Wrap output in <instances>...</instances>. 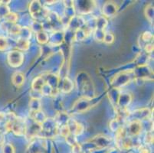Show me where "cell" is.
Listing matches in <instances>:
<instances>
[{
    "mask_svg": "<svg viewBox=\"0 0 154 153\" xmlns=\"http://www.w3.org/2000/svg\"><path fill=\"white\" fill-rule=\"evenodd\" d=\"M132 78H134V71L132 70H127L122 72L119 73L113 78L111 84H113L114 88L120 89L121 87L127 85L129 82H131Z\"/></svg>",
    "mask_w": 154,
    "mask_h": 153,
    "instance_id": "obj_1",
    "label": "cell"
},
{
    "mask_svg": "<svg viewBox=\"0 0 154 153\" xmlns=\"http://www.w3.org/2000/svg\"><path fill=\"white\" fill-rule=\"evenodd\" d=\"M29 12L32 16L36 20L43 19L45 16L48 15L47 10L42 5L39 1H32L29 6Z\"/></svg>",
    "mask_w": 154,
    "mask_h": 153,
    "instance_id": "obj_2",
    "label": "cell"
},
{
    "mask_svg": "<svg viewBox=\"0 0 154 153\" xmlns=\"http://www.w3.org/2000/svg\"><path fill=\"white\" fill-rule=\"evenodd\" d=\"M124 130L127 136L136 138L142 132V123L138 120H131L127 126H124Z\"/></svg>",
    "mask_w": 154,
    "mask_h": 153,
    "instance_id": "obj_3",
    "label": "cell"
},
{
    "mask_svg": "<svg viewBox=\"0 0 154 153\" xmlns=\"http://www.w3.org/2000/svg\"><path fill=\"white\" fill-rule=\"evenodd\" d=\"M153 74L151 69L146 64H140L138 67L134 70V79L152 80V75Z\"/></svg>",
    "mask_w": 154,
    "mask_h": 153,
    "instance_id": "obj_4",
    "label": "cell"
},
{
    "mask_svg": "<svg viewBox=\"0 0 154 153\" xmlns=\"http://www.w3.org/2000/svg\"><path fill=\"white\" fill-rule=\"evenodd\" d=\"M24 61V54L20 50H12L8 54V63L12 67H19Z\"/></svg>",
    "mask_w": 154,
    "mask_h": 153,
    "instance_id": "obj_5",
    "label": "cell"
},
{
    "mask_svg": "<svg viewBox=\"0 0 154 153\" xmlns=\"http://www.w3.org/2000/svg\"><path fill=\"white\" fill-rule=\"evenodd\" d=\"M88 142L93 143V145H96V148L97 149H103V148L109 146L110 142H111V139L106 136H103V135H99V136L94 137L93 139H89Z\"/></svg>",
    "mask_w": 154,
    "mask_h": 153,
    "instance_id": "obj_6",
    "label": "cell"
},
{
    "mask_svg": "<svg viewBox=\"0 0 154 153\" xmlns=\"http://www.w3.org/2000/svg\"><path fill=\"white\" fill-rule=\"evenodd\" d=\"M151 116L150 109L149 108H142V109H139L133 112L132 113H130L129 117H133L132 120H138L140 121L143 120H146L149 119Z\"/></svg>",
    "mask_w": 154,
    "mask_h": 153,
    "instance_id": "obj_7",
    "label": "cell"
},
{
    "mask_svg": "<svg viewBox=\"0 0 154 153\" xmlns=\"http://www.w3.org/2000/svg\"><path fill=\"white\" fill-rule=\"evenodd\" d=\"M131 99H132V97H131L130 93H120L115 108L127 109V106L131 103Z\"/></svg>",
    "mask_w": 154,
    "mask_h": 153,
    "instance_id": "obj_8",
    "label": "cell"
},
{
    "mask_svg": "<svg viewBox=\"0 0 154 153\" xmlns=\"http://www.w3.org/2000/svg\"><path fill=\"white\" fill-rule=\"evenodd\" d=\"M118 8L113 2H109L105 3L103 6V14L107 17H112L117 13Z\"/></svg>",
    "mask_w": 154,
    "mask_h": 153,
    "instance_id": "obj_9",
    "label": "cell"
},
{
    "mask_svg": "<svg viewBox=\"0 0 154 153\" xmlns=\"http://www.w3.org/2000/svg\"><path fill=\"white\" fill-rule=\"evenodd\" d=\"M45 83V76H39L35 78L34 81H32V89L35 92H41L42 88L44 86Z\"/></svg>",
    "mask_w": 154,
    "mask_h": 153,
    "instance_id": "obj_10",
    "label": "cell"
},
{
    "mask_svg": "<svg viewBox=\"0 0 154 153\" xmlns=\"http://www.w3.org/2000/svg\"><path fill=\"white\" fill-rule=\"evenodd\" d=\"M12 82L15 87H21L25 82V76L21 72L14 73L12 76Z\"/></svg>",
    "mask_w": 154,
    "mask_h": 153,
    "instance_id": "obj_11",
    "label": "cell"
},
{
    "mask_svg": "<svg viewBox=\"0 0 154 153\" xmlns=\"http://www.w3.org/2000/svg\"><path fill=\"white\" fill-rule=\"evenodd\" d=\"M17 48L19 50H27L30 47V41L29 39L23 38H20L18 39L17 41Z\"/></svg>",
    "mask_w": 154,
    "mask_h": 153,
    "instance_id": "obj_12",
    "label": "cell"
},
{
    "mask_svg": "<svg viewBox=\"0 0 154 153\" xmlns=\"http://www.w3.org/2000/svg\"><path fill=\"white\" fill-rule=\"evenodd\" d=\"M73 87H74V84H73L72 81H71L68 77H65V78L63 79L62 81L61 91L64 93H69L72 90Z\"/></svg>",
    "mask_w": 154,
    "mask_h": 153,
    "instance_id": "obj_13",
    "label": "cell"
},
{
    "mask_svg": "<svg viewBox=\"0 0 154 153\" xmlns=\"http://www.w3.org/2000/svg\"><path fill=\"white\" fill-rule=\"evenodd\" d=\"M30 112H36L41 110V102L40 99L37 97L32 98L29 103Z\"/></svg>",
    "mask_w": 154,
    "mask_h": 153,
    "instance_id": "obj_14",
    "label": "cell"
},
{
    "mask_svg": "<svg viewBox=\"0 0 154 153\" xmlns=\"http://www.w3.org/2000/svg\"><path fill=\"white\" fill-rule=\"evenodd\" d=\"M36 38H37L38 42L42 44H46L48 41V40H49L48 34L46 32H43V31H41V32H38L36 33Z\"/></svg>",
    "mask_w": 154,
    "mask_h": 153,
    "instance_id": "obj_15",
    "label": "cell"
},
{
    "mask_svg": "<svg viewBox=\"0 0 154 153\" xmlns=\"http://www.w3.org/2000/svg\"><path fill=\"white\" fill-rule=\"evenodd\" d=\"M4 19L7 22L11 24H16V22L18 20V15L15 13L12 12H9L6 13L4 16Z\"/></svg>",
    "mask_w": 154,
    "mask_h": 153,
    "instance_id": "obj_16",
    "label": "cell"
},
{
    "mask_svg": "<svg viewBox=\"0 0 154 153\" xmlns=\"http://www.w3.org/2000/svg\"><path fill=\"white\" fill-rule=\"evenodd\" d=\"M145 15L146 19L150 22L153 21V5L152 4H149L145 8Z\"/></svg>",
    "mask_w": 154,
    "mask_h": 153,
    "instance_id": "obj_17",
    "label": "cell"
},
{
    "mask_svg": "<svg viewBox=\"0 0 154 153\" xmlns=\"http://www.w3.org/2000/svg\"><path fill=\"white\" fill-rule=\"evenodd\" d=\"M84 130H85V127H84L82 123L77 122L76 124H75V129L73 130L72 134L75 135V136H81L84 133Z\"/></svg>",
    "mask_w": 154,
    "mask_h": 153,
    "instance_id": "obj_18",
    "label": "cell"
},
{
    "mask_svg": "<svg viewBox=\"0 0 154 153\" xmlns=\"http://www.w3.org/2000/svg\"><path fill=\"white\" fill-rule=\"evenodd\" d=\"M65 139H66V142H68V144H69L71 146H74V145H77L78 144V140H77L76 136H75V135L71 133L68 136L65 137Z\"/></svg>",
    "mask_w": 154,
    "mask_h": 153,
    "instance_id": "obj_19",
    "label": "cell"
},
{
    "mask_svg": "<svg viewBox=\"0 0 154 153\" xmlns=\"http://www.w3.org/2000/svg\"><path fill=\"white\" fill-rule=\"evenodd\" d=\"M152 39H153V35H152V34L149 32H145L142 35L140 36V40H142L144 43L152 41Z\"/></svg>",
    "mask_w": 154,
    "mask_h": 153,
    "instance_id": "obj_20",
    "label": "cell"
},
{
    "mask_svg": "<svg viewBox=\"0 0 154 153\" xmlns=\"http://www.w3.org/2000/svg\"><path fill=\"white\" fill-rule=\"evenodd\" d=\"M22 30V27L17 24H12L11 27L9 28V32L12 35H19Z\"/></svg>",
    "mask_w": 154,
    "mask_h": 153,
    "instance_id": "obj_21",
    "label": "cell"
},
{
    "mask_svg": "<svg viewBox=\"0 0 154 153\" xmlns=\"http://www.w3.org/2000/svg\"><path fill=\"white\" fill-rule=\"evenodd\" d=\"M145 144L146 145H149L153 144V133L152 131L148 132L145 136Z\"/></svg>",
    "mask_w": 154,
    "mask_h": 153,
    "instance_id": "obj_22",
    "label": "cell"
},
{
    "mask_svg": "<svg viewBox=\"0 0 154 153\" xmlns=\"http://www.w3.org/2000/svg\"><path fill=\"white\" fill-rule=\"evenodd\" d=\"M114 41V35L112 33H105L103 41L106 44H112Z\"/></svg>",
    "mask_w": 154,
    "mask_h": 153,
    "instance_id": "obj_23",
    "label": "cell"
},
{
    "mask_svg": "<svg viewBox=\"0 0 154 153\" xmlns=\"http://www.w3.org/2000/svg\"><path fill=\"white\" fill-rule=\"evenodd\" d=\"M9 47V43L5 37H0V50H5Z\"/></svg>",
    "mask_w": 154,
    "mask_h": 153,
    "instance_id": "obj_24",
    "label": "cell"
},
{
    "mask_svg": "<svg viewBox=\"0 0 154 153\" xmlns=\"http://www.w3.org/2000/svg\"><path fill=\"white\" fill-rule=\"evenodd\" d=\"M2 153H15V148L12 144H6L4 145Z\"/></svg>",
    "mask_w": 154,
    "mask_h": 153,
    "instance_id": "obj_25",
    "label": "cell"
},
{
    "mask_svg": "<svg viewBox=\"0 0 154 153\" xmlns=\"http://www.w3.org/2000/svg\"><path fill=\"white\" fill-rule=\"evenodd\" d=\"M139 153H151V150L148 145H140L139 146Z\"/></svg>",
    "mask_w": 154,
    "mask_h": 153,
    "instance_id": "obj_26",
    "label": "cell"
},
{
    "mask_svg": "<svg viewBox=\"0 0 154 153\" xmlns=\"http://www.w3.org/2000/svg\"><path fill=\"white\" fill-rule=\"evenodd\" d=\"M145 51L146 53H151L152 52V50H153V44L152 43H149V44H145Z\"/></svg>",
    "mask_w": 154,
    "mask_h": 153,
    "instance_id": "obj_27",
    "label": "cell"
},
{
    "mask_svg": "<svg viewBox=\"0 0 154 153\" xmlns=\"http://www.w3.org/2000/svg\"><path fill=\"white\" fill-rule=\"evenodd\" d=\"M82 145H79V143H78L77 145H74L72 147L73 153H82Z\"/></svg>",
    "mask_w": 154,
    "mask_h": 153,
    "instance_id": "obj_28",
    "label": "cell"
}]
</instances>
